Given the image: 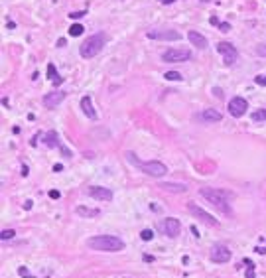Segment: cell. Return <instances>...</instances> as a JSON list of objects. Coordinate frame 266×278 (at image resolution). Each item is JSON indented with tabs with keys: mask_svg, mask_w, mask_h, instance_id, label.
Segmentation results:
<instances>
[{
	"mask_svg": "<svg viewBox=\"0 0 266 278\" xmlns=\"http://www.w3.org/2000/svg\"><path fill=\"white\" fill-rule=\"evenodd\" d=\"M67 93H63V91H53V93H47L44 97V105L47 106V109H55L57 105L61 103L63 99H65Z\"/></svg>",
	"mask_w": 266,
	"mask_h": 278,
	"instance_id": "cell-13",
	"label": "cell"
},
{
	"mask_svg": "<svg viewBox=\"0 0 266 278\" xmlns=\"http://www.w3.org/2000/svg\"><path fill=\"white\" fill-rule=\"evenodd\" d=\"M47 79H49L53 85H61V83H63V77L59 75V73H57V69H55V65H53V63H49V65H47Z\"/></svg>",
	"mask_w": 266,
	"mask_h": 278,
	"instance_id": "cell-17",
	"label": "cell"
},
{
	"mask_svg": "<svg viewBox=\"0 0 266 278\" xmlns=\"http://www.w3.org/2000/svg\"><path fill=\"white\" fill-rule=\"evenodd\" d=\"M45 146H49V148H55V146H59V142H57V134H55V132H47V134H45Z\"/></svg>",
	"mask_w": 266,
	"mask_h": 278,
	"instance_id": "cell-19",
	"label": "cell"
},
{
	"mask_svg": "<svg viewBox=\"0 0 266 278\" xmlns=\"http://www.w3.org/2000/svg\"><path fill=\"white\" fill-rule=\"evenodd\" d=\"M164 77H166L168 81H182V79H183V77H182V73H178V71H168Z\"/></svg>",
	"mask_w": 266,
	"mask_h": 278,
	"instance_id": "cell-23",
	"label": "cell"
},
{
	"mask_svg": "<svg viewBox=\"0 0 266 278\" xmlns=\"http://www.w3.org/2000/svg\"><path fill=\"white\" fill-rule=\"evenodd\" d=\"M105 41H106V38H105V34H101V32H99V34L89 36V38L81 44V50H79L81 57H85V59L95 57L97 53H101V50H103V46H105Z\"/></svg>",
	"mask_w": 266,
	"mask_h": 278,
	"instance_id": "cell-3",
	"label": "cell"
},
{
	"mask_svg": "<svg viewBox=\"0 0 266 278\" xmlns=\"http://www.w3.org/2000/svg\"><path fill=\"white\" fill-rule=\"evenodd\" d=\"M160 188L166 189V191H172V193H183V191H187V185L185 184H168V181H162Z\"/></svg>",
	"mask_w": 266,
	"mask_h": 278,
	"instance_id": "cell-16",
	"label": "cell"
},
{
	"mask_svg": "<svg viewBox=\"0 0 266 278\" xmlns=\"http://www.w3.org/2000/svg\"><path fill=\"white\" fill-rule=\"evenodd\" d=\"M140 237H142V241H152V237H154V233L150 231V229H144V231L140 233Z\"/></svg>",
	"mask_w": 266,
	"mask_h": 278,
	"instance_id": "cell-25",
	"label": "cell"
},
{
	"mask_svg": "<svg viewBox=\"0 0 266 278\" xmlns=\"http://www.w3.org/2000/svg\"><path fill=\"white\" fill-rule=\"evenodd\" d=\"M162 59L166 63H183L191 59V51L189 50H168L164 51Z\"/></svg>",
	"mask_w": 266,
	"mask_h": 278,
	"instance_id": "cell-7",
	"label": "cell"
},
{
	"mask_svg": "<svg viewBox=\"0 0 266 278\" xmlns=\"http://www.w3.org/2000/svg\"><path fill=\"white\" fill-rule=\"evenodd\" d=\"M61 168H63L61 164H55V166H53V170H55V172H61Z\"/></svg>",
	"mask_w": 266,
	"mask_h": 278,
	"instance_id": "cell-33",
	"label": "cell"
},
{
	"mask_svg": "<svg viewBox=\"0 0 266 278\" xmlns=\"http://www.w3.org/2000/svg\"><path fill=\"white\" fill-rule=\"evenodd\" d=\"M219 30L221 32H229V30H231V24H227V22L225 24H219Z\"/></svg>",
	"mask_w": 266,
	"mask_h": 278,
	"instance_id": "cell-29",
	"label": "cell"
},
{
	"mask_svg": "<svg viewBox=\"0 0 266 278\" xmlns=\"http://www.w3.org/2000/svg\"><path fill=\"white\" fill-rule=\"evenodd\" d=\"M158 229L166 235V237L175 239L179 233H182V223H179L178 219H174V217H166L162 223H158Z\"/></svg>",
	"mask_w": 266,
	"mask_h": 278,
	"instance_id": "cell-5",
	"label": "cell"
},
{
	"mask_svg": "<svg viewBox=\"0 0 266 278\" xmlns=\"http://www.w3.org/2000/svg\"><path fill=\"white\" fill-rule=\"evenodd\" d=\"M87 245L95 250H101V253H118V250L124 249V243L114 237V235H97V237H89Z\"/></svg>",
	"mask_w": 266,
	"mask_h": 278,
	"instance_id": "cell-1",
	"label": "cell"
},
{
	"mask_svg": "<svg viewBox=\"0 0 266 278\" xmlns=\"http://www.w3.org/2000/svg\"><path fill=\"white\" fill-rule=\"evenodd\" d=\"M201 119L207 120V122H219L223 116H221V113H217V111H213V109H205L203 113H201Z\"/></svg>",
	"mask_w": 266,
	"mask_h": 278,
	"instance_id": "cell-18",
	"label": "cell"
},
{
	"mask_svg": "<svg viewBox=\"0 0 266 278\" xmlns=\"http://www.w3.org/2000/svg\"><path fill=\"white\" fill-rule=\"evenodd\" d=\"M69 16H71L73 20H77V18H81V16H85V12H71Z\"/></svg>",
	"mask_w": 266,
	"mask_h": 278,
	"instance_id": "cell-30",
	"label": "cell"
},
{
	"mask_svg": "<svg viewBox=\"0 0 266 278\" xmlns=\"http://www.w3.org/2000/svg\"><path fill=\"white\" fill-rule=\"evenodd\" d=\"M256 53L260 57H266V44H260V46H256Z\"/></svg>",
	"mask_w": 266,
	"mask_h": 278,
	"instance_id": "cell-26",
	"label": "cell"
},
{
	"mask_svg": "<svg viewBox=\"0 0 266 278\" xmlns=\"http://www.w3.org/2000/svg\"><path fill=\"white\" fill-rule=\"evenodd\" d=\"M22 176H28V166H22Z\"/></svg>",
	"mask_w": 266,
	"mask_h": 278,
	"instance_id": "cell-34",
	"label": "cell"
},
{
	"mask_svg": "<svg viewBox=\"0 0 266 278\" xmlns=\"http://www.w3.org/2000/svg\"><path fill=\"white\" fill-rule=\"evenodd\" d=\"M187 211H189L195 219H199L201 223H205V225H211V227H217V225H219V221H217L213 215H209L207 211H203L201 207L193 205V203H189V205H187Z\"/></svg>",
	"mask_w": 266,
	"mask_h": 278,
	"instance_id": "cell-8",
	"label": "cell"
},
{
	"mask_svg": "<svg viewBox=\"0 0 266 278\" xmlns=\"http://www.w3.org/2000/svg\"><path fill=\"white\" fill-rule=\"evenodd\" d=\"M14 235H16L14 229H4V231H0V239H2V241H8V239H12Z\"/></svg>",
	"mask_w": 266,
	"mask_h": 278,
	"instance_id": "cell-24",
	"label": "cell"
},
{
	"mask_svg": "<svg viewBox=\"0 0 266 278\" xmlns=\"http://www.w3.org/2000/svg\"><path fill=\"white\" fill-rule=\"evenodd\" d=\"M87 193L91 197H95V199H101V201H110L113 199V189L103 188V185H93V188L87 189Z\"/></svg>",
	"mask_w": 266,
	"mask_h": 278,
	"instance_id": "cell-12",
	"label": "cell"
},
{
	"mask_svg": "<svg viewBox=\"0 0 266 278\" xmlns=\"http://www.w3.org/2000/svg\"><path fill=\"white\" fill-rule=\"evenodd\" d=\"M247 109H248V103H247V99H242V97H233L229 101V113L233 116H237V119H241V116L247 113Z\"/></svg>",
	"mask_w": 266,
	"mask_h": 278,
	"instance_id": "cell-11",
	"label": "cell"
},
{
	"mask_svg": "<svg viewBox=\"0 0 266 278\" xmlns=\"http://www.w3.org/2000/svg\"><path fill=\"white\" fill-rule=\"evenodd\" d=\"M244 263L248 264V270H247V278H252V274H254V266L248 263V260H244Z\"/></svg>",
	"mask_w": 266,
	"mask_h": 278,
	"instance_id": "cell-28",
	"label": "cell"
},
{
	"mask_svg": "<svg viewBox=\"0 0 266 278\" xmlns=\"http://www.w3.org/2000/svg\"><path fill=\"white\" fill-rule=\"evenodd\" d=\"M254 81H256L258 85H262V87H266V75H258V77H254Z\"/></svg>",
	"mask_w": 266,
	"mask_h": 278,
	"instance_id": "cell-27",
	"label": "cell"
},
{
	"mask_svg": "<svg viewBox=\"0 0 266 278\" xmlns=\"http://www.w3.org/2000/svg\"><path fill=\"white\" fill-rule=\"evenodd\" d=\"M57 46L63 47V46H65V40H63V38H61V40H57Z\"/></svg>",
	"mask_w": 266,
	"mask_h": 278,
	"instance_id": "cell-35",
	"label": "cell"
},
{
	"mask_svg": "<svg viewBox=\"0 0 266 278\" xmlns=\"http://www.w3.org/2000/svg\"><path fill=\"white\" fill-rule=\"evenodd\" d=\"M199 195L205 197V199L209 201L215 209H219L221 213H225V215L231 213V205H229V197H231V193H227V191H223V189L201 188V189H199Z\"/></svg>",
	"mask_w": 266,
	"mask_h": 278,
	"instance_id": "cell-2",
	"label": "cell"
},
{
	"mask_svg": "<svg viewBox=\"0 0 266 278\" xmlns=\"http://www.w3.org/2000/svg\"><path fill=\"white\" fill-rule=\"evenodd\" d=\"M213 93H215V97H223V91H221L219 87H215V89H213Z\"/></svg>",
	"mask_w": 266,
	"mask_h": 278,
	"instance_id": "cell-31",
	"label": "cell"
},
{
	"mask_svg": "<svg viewBox=\"0 0 266 278\" xmlns=\"http://www.w3.org/2000/svg\"><path fill=\"white\" fill-rule=\"evenodd\" d=\"M187 40L191 41V46L199 47V50H205V47H207V38H205L203 34H199V32H195V30H189Z\"/></svg>",
	"mask_w": 266,
	"mask_h": 278,
	"instance_id": "cell-14",
	"label": "cell"
},
{
	"mask_svg": "<svg viewBox=\"0 0 266 278\" xmlns=\"http://www.w3.org/2000/svg\"><path fill=\"white\" fill-rule=\"evenodd\" d=\"M217 51L223 55V61H225V65H229V67H231L238 57L237 47L233 44H229V41H219V44H217Z\"/></svg>",
	"mask_w": 266,
	"mask_h": 278,
	"instance_id": "cell-6",
	"label": "cell"
},
{
	"mask_svg": "<svg viewBox=\"0 0 266 278\" xmlns=\"http://www.w3.org/2000/svg\"><path fill=\"white\" fill-rule=\"evenodd\" d=\"M162 4H172V2H175V0H160Z\"/></svg>",
	"mask_w": 266,
	"mask_h": 278,
	"instance_id": "cell-36",
	"label": "cell"
},
{
	"mask_svg": "<svg viewBox=\"0 0 266 278\" xmlns=\"http://www.w3.org/2000/svg\"><path fill=\"white\" fill-rule=\"evenodd\" d=\"M49 197H51V199H57V197H59V191H55V189L49 191Z\"/></svg>",
	"mask_w": 266,
	"mask_h": 278,
	"instance_id": "cell-32",
	"label": "cell"
},
{
	"mask_svg": "<svg viewBox=\"0 0 266 278\" xmlns=\"http://www.w3.org/2000/svg\"><path fill=\"white\" fill-rule=\"evenodd\" d=\"M252 120H254V122H262V120H266V109H258V111H254Z\"/></svg>",
	"mask_w": 266,
	"mask_h": 278,
	"instance_id": "cell-21",
	"label": "cell"
},
{
	"mask_svg": "<svg viewBox=\"0 0 266 278\" xmlns=\"http://www.w3.org/2000/svg\"><path fill=\"white\" fill-rule=\"evenodd\" d=\"M148 38L150 40H162V41H178L182 34L175 30H148Z\"/></svg>",
	"mask_w": 266,
	"mask_h": 278,
	"instance_id": "cell-9",
	"label": "cell"
},
{
	"mask_svg": "<svg viewBox=\"0 0 266 278\" xmlns=\"http://www.w3.org/2000/svg\"><path fill=\"white\" fill-rule=\"evenodd\" d=\"M211 260H213V263H219V264L229 263V260H231V250H229V247H225V245H221V243L213 245V249H211Z\"/></svg>",
	"mask_w": 266,
	"mask_h": 278,
	"instance_id": "cell-10",
	"label": "cell"
},
{
	"mask_svg": "<svg viewBox=\"0 0 266 278\" xmlns=\"http://www.w3.org/2000/svg\"><path fill=\"white\" fill-rule=\"evenodd\" d=\"M81 111H83V113L87 115V116H89V119H91V120H95V119H97V111H95V106H93V101H91V97H89V95H87V97H83V99H81Z\"/></svg>",
	"mask_w": 266,
	"mask_h": 278,
	"instance_id": "cell-15",
	"label": "cell"
},
{
	"mask_svg": "<svg viewBox=\"0 0 266 278\" xmlns=\"http://www.w3.org/2000/svg\"><path fill=\"white\" fill-rule=\"evenodd\" d=\"M83 32H85V28H83V26H81V24H73V26H71V28H69V34H71V36H73V38H77V36H81V34H83Z\"/></svg>",
	"mask_w": 266,
	"mask_h": 278,
	"instance_id": "cell-22",
	"label": "cell"
},
{
	"mask_svg": "<svg viewBox=\"0 0 266 278\" xmlns=\"http://www.w3.org/2000/svg\"><path fill=\"white\" fill-rule=\"evenodd\" d=\"M128 156V160H132L138 168L142 170L146 176H152V178H162V176H166L168 174V168H166V164H162V162H158V160H152V162H138L136 160V156L132 152H128L126 154Z\"/></svg>",
	"mask_w": 266,
	"mask_h": 278,
	"instance_id": "cell-4",
	"label": "cell"
},
{
	"mask_svg": "<svg viewBox=\"0 0 266 278\" xmlns=\"http://www.w3.org/2000/svg\"><path fill=\"white\" fill-rule=\"evenodd\" d=\"M77 213H79V215H83V217H97L99 215V209H87V207H77V209H75Z\"/></svg>",
	"mask_w": 266,
	"mask_h": 278,
	"instance_id": "cell-20",
	"label": "cell"
}]
</instances>
